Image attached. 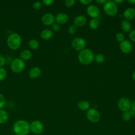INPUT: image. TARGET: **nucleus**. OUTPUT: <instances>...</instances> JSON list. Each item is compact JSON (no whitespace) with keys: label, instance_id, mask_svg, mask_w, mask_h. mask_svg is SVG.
I'll list each match as a JSON object with an SVG mask.
<instances>
[{"label":"nucleus","instance_id":"nucleus-1","mask_svg":"<svg viewBox=\"0 0 135 135\" xmlns=\"http://www.w3.org/2000/svg\"><path fill=\"white\" fill-rule=\"evenodd\" d=\"M13 130L17 135H27L30 132V124L25 120H18L14 123Z\"/></svg>","mask_w":135,"mask_h":135},{"label":"nucleus","instance_id":"nucleus-2","mask_svg":"<svg viewBox=\"0 0 135 135\" xmlns=\"http://www.w3.org/2000/svg\"><path fill=\"white\" fill-rule=\"evenodd\" d=\"M94 59L93 52L89 49H84L80 51L78 54L79 62L84 65H88L92 62Z\"/></svg>","mask_w":135,"mask_h":135},{"label":"nucleus","instance_id":"nucleus-3","mask_svg":"<svg viewBox=\"0 0 135 135\" xmlns=\"http://www.w3.org/2000/svg\"><path fill=\"white\" fill-rule=\"evenodd\" d=\"M21 37L17 33H13L9 35L7 39V44L12 50L18 49L21 44Z\"/></svg>","mask_w":135,"mask_h":135},{"label":"nucleus","instance_id":"nucleus-4","mask_svg":"<svg viewBox=\"0 0 135 135\" xmlns=\"http://www.w3.org/2000/svg\"><path fill=\"white\" fill-rule=\"evenodd\" d=\"M104 13L109 16H114L118 13L117 5L113 1H107L103 5Z\"/></svg>","mask_w":135,"mask_h":135},{"label":"nucleus","instance_id":"nucleus-5","mask_svg":"<svg viewBox=\"0 0 135 135\" xmlns=\"http://www.w3.org/2000/svg\"><path fill=\"white\" fill-rule=\"evenodd\" d=\"M25 66L24 61L20 58L14 59L11 64L12 70L16 73L21 72L24 69Z\"/></svg>","mask_w":135,"mask_h":135},{"label":"nucleus","instance_id":"nucleus-6","mask_svg":"<svg viewBox=\"0 0 135 135\" xmlns=\"http://www.w3.org/2000/svg\"><path fill=\"white\" fill-rule=\"evenodd\" d=\"M43 130L44 126L42 122L39 120H34L30 123V131L35 134H41Z\"/></svg>","mask_w":135,"mask_h":135},{"label":"nucleus","instance_id":"nucleus-7","mask_svg":"<svg viewBox=\"0 0 135 135\" xmlns=\"http://www.w3.org/2000/svg\"><path fill=\"white\" fill-rule=\"evenodd\" d=\"M71 44L74 50L80 52L84 49L86 46V41L81 37H77L73 40Z\"/></svg>","mask_w":135,"mask_h":135},{"label":"nucleus","instance_id":"nucleus-8","mask_svg":"<svg viewBox=\"0 0 135 135\" xmlns=\"http://www.w3.org/2000/svg\"><path fill=\"white\" fill-rule=\"evenodd\" d=\"M86 118L92 123L98 122L100 119L99 111L95 108H90L86 112Z\"/></svg>","mask_w":135,"mask_h":135},{"label":"nucleus","instance_id":"nucleus-9","mask_svg":"<svg viewBox=\"0 0 135 135\" xmlns=\"http://www.w3.org/2000/svg\"><path fill=\"white\" fill-rule=\"evenodd\" d=\"M131 102L127 98L122 97L120 98L118 101V108L122 111H128L131 109Z\"/></svg>","mask_w":135,"mask_h":135},{"label":"nucleus","instance_id":"nucleus-10","mask_svg":"<svg viewBox=\"0 0 135 135\" xmlns=\"http://www.w3.org/2000/svg\"><path fill=\"white\" fill-rule=\"evenodd\" d=\"M86 12L88 15L92 18H97L100 15V9L99 7L93 4L89 5L88 6Z\"/></svg>","mask_w":135,"mask_h":135},{"label":"nucleus","instance_id":"nucleus-11","mask_svg":"<svg viewBox=\"0 0 135 135\" xmlns=\"http://www.w3.org/2000/svg\"><path fill=\"white\" fill-rule=\"evenodd\" d=\"M120 50L124 54H128L130 53L132 50V46L131 43L127 40H124L120 43Z\"/></svg>","mask_w":135,"mask_h":135},{"label":"nucleus","instance_id":"nucleus-12","mask_svg":"<svg viewBox=\"0 0 135 135\" xmlns=\"http://www.w3.org/2000/svg\"><path fill=\"white\" fill-rule=\"evenodd\" d=\"M42 22L45 25H52L55 21V16L51 13H47L44 14L42 17Z\"/></svg>","mask_w":135,"mask_h":135},{"label":"nucleus","instance_id":"nucleus-13","mask_svg":"<svg viewBox=\"0 0 135 135\" xmlns=\"http://www.w3.org/2000/svg\"><path fill=\"white\" fill-rule=\"evenodd\" d=\"M123 16L124 20L130 21L135 18V9L132 7L126 8L123 13Z\"/></svg>","mask_w":135,"mask_h":135},{"label":"nucleus","instance_id":"nucleus-14","mask_svg":"<svg viewBox=\"0 0 135 135\" xmlns=\"http://www.w3.org/2000/svg\"><path fill=\"white\" fill-rule=\"evenodd\" d=\"M74 25L76 27H81L84 26L86 23V17L82 15L76 16L73 20Z\"/></svg>","mask_w":135,"mask_h":135},{"label":"nucleus","instance_id":"nucleus-15","mask_svg":"<svg viewBox=\"0 0 135 135\" xmlns=\"http://www.w3.org/2000/svg\"><path fill=\"white\" fill-rule=\"evenodd\" d=\"M69 17L67 14L64 13H60L55 17V21L59 24H63L67 22Z\"/></svg>","mask_w":135,"mask_h":135},{"label":"nucleus","instance_id":"nucleus-16","mask_svg":"<svg viewBox=\"0 0 135 135\" xmlns=\"http://www.w3.org/2000/svg\"><path fill=\"white\" fill-rule=\"evenodd\" d=\"M28 74L30 78L34 79L40 76L41 74V70L38 67H33L31 68L28 72Z\"/></svg>","mask_w":135,"mask_h":135},{"label":"nucleus","instance_id":"nucleus-17","mask_svg":"<svg viewBox=\"0 0 135 135\" xmlns=\"http://www.w3.org/2000/svg\"><path fill=\"white\" fill-rule=\"evenodd\" d=\"M41 37L45 40H48L53 36V32L52 30L46 28L42 31L40 34Z\"/></svg>","mask_w":135,"mask_h":135},{"label":"nucleus","instance_id":"nucleus-18","mask_svg":"<svg viewBox=\"0 0 135 135\" xmlns=\"http://www.w3.org/2000/svg\"><path fill=\"white\" fill-rule=\"evenodd\" d=\"M120 26L121 29L124 32H130L131 30V24L130 22L126 20H123L120 23Z\"/></svg>","mask_w":135,"mask_h":135},{"label":"nucleus","instance_id":"nucleus-19","mask_svg":"<svg viewBox=\"0 0 135 135\" xmlns=\"http://www.w3.org/2000/svg\"><path fill=\"white\" fill-rule=\"evenodd\" d=\"M78 108L82 111H86L90 109V103L86 100H81L78 103Z\"/></svg>","mask_w":135,"mask_h":135},{"label":"nucleus","instance_id":"nucleus-20","mask_svg":"<svg viewBox=\"0 0 135 135\" xmlns=\"http://www.w3.org/2000/svg\"><path fill=\"white\" fill-rule=\"evenodd\" d=\"M20 59L24 60H28L32 56V53L28 50H23L20 54Z\"/></svg>","mask_w":135,"mask_h":135},{"label":"nucleus","instance_id":"nucleus-21","mask_svg":"<svg viewBox=\"0 0 135 135\" xmlns=\"http://www.w3.org/2000/svg\"><path fill=\"white\" fill-rule=\"evenodd\" d=\"M8 119V114L7 112L2 109H0V124L5 123Z\"/></svg>","mask_w":135,"mask_h":135},{"label":"nucleus","instance_id":"nucleus-22","mask_svg":"<svg viewBox=\"0 0 135 135\" xmlns=\"http://www.w3.org/2000/svg\"><path fill=\"white\" fill-rule=\"evenodd\" d=\"M89 27L92 30H97L100 25V22L98 18H92L89 22Z\"/></svg>","mask_w":135,"mask_h":135},{"label":"nucleus","instance_id":"nucleus-23","mask_svg":"<svg viewBox=\"0 0 135 135\" xmlns=\"http://www.w3.org/2000/svg\"><path fill=\"white\" fill-rule=\"evenodd\" d=\"M28 45L32 49L36 50L39 47V43L37 40L32 39L28 42Z\"/></svg>","mask_w":135,"mask_h":135},{"label":"nucleus","instance_id":"nucleus-24","mask_svg":"<svg viewBox=\"0 0 135 135\" xmlns=\"http://www.w3.org/2000/svg\"><path fill=\"white\" fill-rule=\"evenodd\" d=\"M94 59L95 62L98 64H102L104 62L105 57L102 54L98 53L94 57Z\"/></svg>","mask_w":135,"mask_h":135},{"label":"nucleus","instance_id":"nucleus-25","mask_svg":"<svg viewBox=\"0 0 135 135\" xmlns=\"http://www.w3.org/2000/svg\"><path fill=\"white\" fill-rule=\"evenodd\" d=\"M132 115L130 113V111L123 112L122 113V118L124 121H129L131 119Z\"/></svg>","mask_w":135,"mask_h":135},{"label":"nucleus","instance_id":"nucleus-26","mask_svg":"<svg viewBox=\"0 0 135 135\" xmlns=\"http://www.w3.org/2000/svg\"><path fill=\"white\" fill-rule=\"evenodd\" d=\"M77 32V27L74 25H71L68 28V33L70 35H73Z\"/></svg>","mask_w":135,"mask_h":135},{"label":"nucleus","instance_id":"nucleus-27","mask_svg":"<svg viewBox=\"0 0 135 135\" xmlns=\"http://www.w3.org/2000/svg\"><path fill=\"white\" fill-rule=\"evenodd\" d=\"M6 76V71L3 68H0V81H3Z\"/></svg>","mask_w":135,"mask_h":135},{"label":"nucleus","instance_id":"nucleus-28","mask_svg":"<svg viewBox=\"0 0 135 135\" xmlns=\"http://www.w3.org/2000/svg\"><path fill=\"white\" fill-rule=\"evenodd\" d=\"M115 38L116 40L120 42H121L123 40H124V34L121 32H118L115 35Z\"/></svg>","mask_w":135,"mask_h":135},{"label":"nucleus","instance_id":"nucleus-29","mask_svg":"<svg viewBox=\"0 0 135 135\" xmlns=\"http://www.w3.org/2000/svg\"><path fill=\"white\" fill-rule=\"evenodd\" d=\"M5 103L6 100L4 96L2 94L0 93V109H2L4 107Z\"/></svg>","mask_w":135,"mask_h":135},{"label":"nucleus","instance_id":"nucleus-30","mask_svg":"<svg viewBox=\"0 0 135 135\" xmlns=\"http://www.w3.org/2000/svg\"><path fill=\"white\" fill-rule=\"evenodd\" d=\"M75 1L74 0H66L64 2L65 5L68 7H72L75 4Z\"/></svg>","mask_w":135,"mask_h":135},{"label":"nucleus","instance_id":"nucleus-31","mask_svg":"<svg viewBox=\"0 0 135 135\" xmlns=\"http://www.w3.org/2000/svg\"><path fill=\"white\" fill-rule=\"evenodd\" d=\"M32 6L35 9H40L42 6V3L40 1H36L33 3Z\"/></svg>","mask_w":135,"mask_h":135},{"label":"nucleus","instance_id":"nucleus-32","mask_svg":"<svg viewBox=\"0 0 135 135\" xmlns=\"http://www.w3.org/2000/svg\"><path fill=\"white\" fill-rule=\"evenodd\" d=\"M129 37L132 42H135V29L131 30L129 34Z\"/></svg>","mask_w":135,"mask_h":135},{"label":"nucleus","instance_id":"nucleus-33","mask_svg":"<svg viewBox=\"0 0 135 135\" xmlns=\"http://www.w3.org/2000/svg\"><path fill=\"white\" fill-rule=\"evenodd\" d=\"M52 28L55 32H58L60 30V26L57 23H54L52 25Z\"/></svg>","mask_w":135,"mask_h":135},{"label":"nucleus","instance_id":"nucleus-34","mask_svg":"<svg viewBox=\"0 0 135 135\" xmlns=\"http://www.w3.org/2000/svg\"><path fill=\"white\" fill-rule=\"evenodd\" d=\"M42 3L44 5L49 6V5H52L54 3V1L53 0H43Z\"/></svg>","mask_w":135,"mask_h":135},{"label":"nucleus","instance_id":"nucleus-35","mask_svg":"<svg viewBox=\"0 0 135 135\" xmlns=\"http://www.w3.org/2000/svg\"><path fill=\"white\" fill-rule=\"evenodd\" d=\"M5 62V60L4 57L2 55L0 54V68H2L4 65Z\"/></svg>","mask_w":135,"mask_h":135},{"label":"nucleus","instance_id":"nucleus-36","mask_svg":"<svg viewBox=\"0 0 135 135\" xmlns=\"http://www.w3.org/2000/svg\"><path fill=\"white\" fill-rule=\"evenodd\" d=\"M80 2L83 5H88L92 2V0H80Z\"/></svg>","mask_w":135,"mask_h":135},{"label":"nucleus","instance_id":"nucleus-37","mask_svg":"<svg viewBox=\"0 0 135 135\" xmlns=\"http://www.w3.org/2000/svg\"><path fill=\"white\" fill-rule=\"evenodd\" d=\"M107 2V1H106V0H97L95 1L96 3H97L98 4H100V5H104Z\"/></svg>","mask_w":135,"mask_h":135},{"label":"nucleus","instance_id":"nucleus-38","mask_svg":"<svg viewBox=\"0 0 135 135\" xmlns=\"http://www.w3.org/2000/svg\"><path fill=\"white\" fill-rule=\"evenodd\" d=\"M132 111H135V100L132 102H131V109H130Z\"/></svg>","mask_w":135,"mask_h":135},{"label":"nucleus","instance_id":"nucleus-39","mask_svg":"<svg viewBox=\"0 0 135 135\" xmlns=\"http://www.w3.org/2000/svg\"><path fill=\"white\" fill-rule=\"evenodd\" d=\"M116 4H121L124 1L123 0H114L113 1Z\"/></svg>","mask_w":135,"mask_h":135},{"label":"nucleus","instance_id":"nucleus-40","mask_svg":"<svg viewBox=\"0 0 135 135\" xmlns=\"http://www.w3.org/2000/svg\"><path fill=\"white\" fill-rule=\"evenodd\" d=\"M127 2L130 4H135V0H128Z\"/></svg>","mask_w":135,"mask_h":135},{"label":"nucleus","instance_id":"nucleus-41","mask_svg":"<svg viewBox=\"0 0 135 135\" xmlns=\"http://www.w3.org/2000/svg\"><path fill=\"white\" fill-rule=\"evenodd\" d=\"M132 78L135 81V71H133L132 74Z\"/></svg>","mask_w":135,"mask_h":135}]
</instances>
